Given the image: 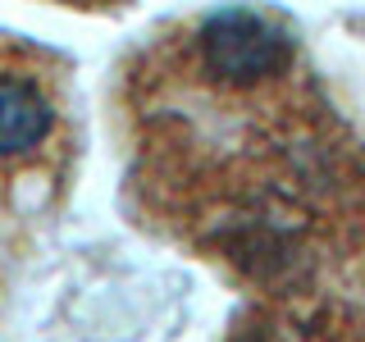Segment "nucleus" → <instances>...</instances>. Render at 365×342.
I'll return each instance as SVG.
<instances>
[{
    "mask_svg": "<svg viewBox=\"0 0 365 342\" xmlns=\"http://www.w3.org/2000/svg\"><path fill=\"white\" fill-rule=\"evenodd\" d=\"M68 151V68L41 46L0 37V192L23 178H60Z\"/></svg>",
    "mask_w": 365,
    "mask_h": 342,
    "instance_id": "obj_1",
    "label": "nucleus"
},
{
    "mask_svg": "<svg viewBox=\"0 0 365 342\" xmlns=\"http://www.w3.org/2000/svg\"><path fill=\"white\" fill-rule=\"evenodd\" d=\"M68 5H91V0H68Z\"/></svg>",
    "mask_w": 365,
    "mask_h": 342,
    "instance_id": "obj_2",
    "label": "nucleus"
}]
</instances>
